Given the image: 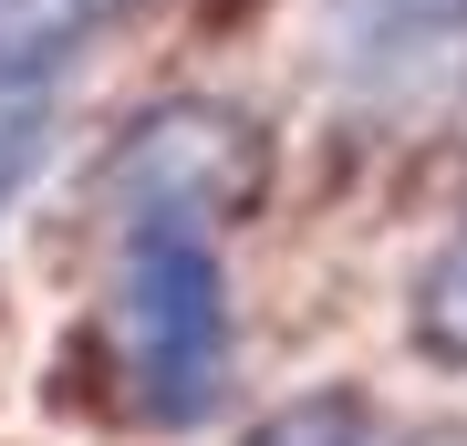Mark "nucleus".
I'll use <instances>...</instances> for the list:
<instances>
[{"label":"nucleus","mask_w":467,"mask_h":446,"mask_svg":"<svg viewBox=\"0 0 467 446\" xmlns=\"http://www.w3.org/2000/svg\"><path fill=\"white\" fill-rule=\"evenodd\" d=\"M115 374L146 426H208L239 384V301L218 260V198L177 166L167 125L125 156V218H115Z\"/></svg>","instance_id":"f257e3e1"},{"label":"nucleus","mask_w":467,"mask_h":446,"mask_svg":"<svg viewBox=\"0 0 467 446\" xmlns=\"http://www.w3.org/2000/svg\"><path fill=\"white\" fill-rule=\"evenodd\" d=\"M467 32V0H322V42L333 63L374 73V63H405L426 42H457Z\"/></svg>","instance_id":"f03ea898"},{"label":"nucleus","mask_w":467,"mask_h":446,"mask_svg":"<svg viewBox=\"0 0 467 446\" xmlns=\"http://www.w3.org/2000/svg\"><path fill=\"white\" fill-rule=\"evenodd\" d=\"M125 0H0V73H52L84 32H104Z\"/></svg>","instance_id":"7ed1b4c3"},{"label":"nucleus","mask_w":467,"mask_h":446,"mask_svg":"<svg viewBox=\"0 0 467 446\" xmlns=\"http://www.w3.org/2000/svg\"><path fill=\"white\" fill-rule=\"evenodd\" d=\"M42 146H52V73H0V218L42 177Z\"/></svg>","instance_id":"20e7f679"},{"label":"nucleus","mask_w":467,"mask_h":446,"mask_svg":"<svg viewBox=\"0 0 467 446\" xmlns=\"http://www.w3.org/2000/svg\"><path fill=\"white\" fill-rule=\"evenodd\" d=\"M416 343L436 353V364L467 374V229L436 249V270L416 281Z\"/></svg>","instance_id":"39448f33"},{"label":"nucleus","mask_w":467,"mask_h":446,"mask_svg":"<svg viewBox=\"0 0 467 446\" xmlns=\"http://www.w3.org/2000/svg\"><path fill=\"white\" fill-rule=\"evenodd\" d=\"M239 446H374V415H364V395H301L281 415H260Z\"/></svg>","instance_id":"423d86ee"},{"label":"nucleus","mask_w":467,"mask_h":446,"mask_svg":"<svg viewBox=\"0 0 467 446\" xmlns=\"http://www.w3.org/2000/svg\"><path fill=\"white\" fill-rule=\"evenodd\" d=\"M416 446H467V426H426V436H416Z\"/></svg>","instance_id":"0eeeda50"}]
</instances>
